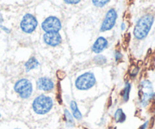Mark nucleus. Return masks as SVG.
I'll return each mask as SVG.
<instances>
[{"label":"nucleus","instance_id":"17","mask_svg":"<svg viewBox=\"0 0 155 129\" xmlns=\"http://www.w3.org/2000/svg\"><path fill=\"white\" fill-rule=\"evenodd\" d=\"M94 61H95V62L97 64V65H101L106 63L107 59H106V58L104 57V56H98L95 58Z\"/></svg>","mask_w":155,"mask_h":129},{"label":"nucleus","instance_id":"12","mask_svg":"<svg viewBox=\"0 0 155 129\" xmlns=\"http://www.w3.org/2000/svg\"><path fill=\"white\" fill-rule=\"evenodd\" d=\"M39 63L37 59L35 57H32L25 63V68L27 71H30L31 70L35 69L39 66Z\"/></svg>","mask_w":155,"mask_h":129},{"label":"nucleus","instance_id":"14","mask_svg":"<svg viewBox=\"0 0 155 129\" xmlns=\"http://www.w3.org/2000/svg\"><path fill=\"white\" fill-rule=\"evenodd\" d=\"M114 119L117 122L123 123L127 119V115L124 113L122 109H118L114 113Z\"/></svg>","mask_w":155,"mask_h":129},{"label":"nucleus","instance_id":"27","mask_svg":"<svg viewBox=\"0 0 155 129\" xmlns=\"http://www.w3.org/2000/svg\"><path fill=\"white\" fill-rule=\"evenodd\" d=\"M0 118H1V115H0Z\"/></svg>","mask_w":155,"mask_h":129},{"label":"nucleus","instance_id":"24","mask_svg":"<svg viewBox=\"0 0 155 129\" xmlns=\"http://www.w3.org/2000/svg\"><path fill=\"white\" fill-rule=\"evenodd\" d=\"M151 99L153 100V101H155V93H153L152 97H151Z\"/></svg>","mask_w":155,"mask_h":129},{"label":"nucleus","instance_id":"10","mask_svg":"<svg viewBox=\"0 0 155 129\" xmlns=\"http://www.w3.org/2000/svg\"><path fill=\"white\" fill-rule=\"evenodd\" d=\"M36 84L38 89L40 90L50 91L54 88V83L52 80L46 77H42L38 79Z\"/></svg>","mask_w":155,"mask_h":129},{"label":"nucleus","instance_id":"4","mask_svg":"<svg viewBox=\"0 0 155 129\" xmlns=\"http://www.w3.org/2000/svg\"><path fill=\"white\" fill-rule=\"evenodd\" d=\"M153 95V86L151 81L148 80H142L139 85V97L140 103L143 106L148 105Z\"/></svg>","mask_w":155,"mask_h":129},{"label":"nucleus","instance_id":"21","mask_svg":"<svg viewBox=\"0 0 155 129\" xmlns=\"http://www.w3.org/2000/svg\"><path fill=\"white\" fill-rule=\"evenodd\" d=\"M148 121H146L145 124H142V125L139 127V129H146L147 127H148Z\"/></svg>","mask_w":155,"mask_h":129},{"label":"nucleus","instance_id":"22","mask_svg":"<svg viewBox=\"0 0 155 129\" xmlns=\"http://www.w3.org/2000/svg\"><path fill=\"white\" fill-rule=\"evenodd\" d=\"M0 27H2V30H5L6 32H7V33H9V32H10V30H8V29H7L5 27H3V26H2V25H0Z\"/></svg>","mask_w":155,"mask_h":129},{"label":"nucleus","instance_id":"18","mask_svg":"<svg viewBox=\"0 0 155 129\" xmlns=\"http://www.w3.org/2000/svg\"><path fill=\"white\" fill-rule=\"evenodd\" d=\"M109 2V0H105V1H99V0H93L92 3L94 4V5L97 6V7H103V6L105 5L107 3Z\"/></svg>","mask_w":155,"mask_h":129},{"label":"nucleus","instance_id":"26","mask_svg":"<svg viewBox=\"0 0 155 129\" xmlns=\"http://www.w3.org/2000/svg\"><path fill=\"white\" fill-rule=\"evenodd\" d=\"M15 129H20V128H15Z\"/></svg>","mask_w":155,"mask_h":129},{"label":"nucleus","instance_id":"8","mask_svg":"<svg viewBox=\"0 0 155 129\" xmlns=\"http://www.w3.org/2000/svg\"><path fill=\"white\" fill-rule=\"evenodd\" d=\"M117 18V13L116 10L114 8L110 9L106 13L105 18L103 21L100 30L101 32H104L111 30L116 24Z\"/></svg>","mask_w":155,"mask_h":129},{"label":"nucleus","instance_id":"6","mask_svg":"<svg viewBox=\"0 0 155 129\" xmlns=\"http://www.w3.org/2000/svg\"><path fill=\"white\" fill-rule=\"evenodd\" d=\"M42 28L45 33H58L61 29V23L55 16H49L42 22Z\"/></svg>","mask_w":155,"mask_h":129},{"label":"nucleus","instance_id":"1","mask_svg":"<svg viewBox=\"0 0 155 129\" xmlns=\"http://www.w3.org/2000/svg\"><path fill=\"white\" fill-rule=\"evenodd\" d=\"M154 16L151 15H145L138 21L134 28L135 37L137 39H143L148 36L154 23Z\"/></svg>","mask_w":155,"mask_h":129},{"label":"nucleus","instance_id":"25","mask_svg":"<svg viewBox=\"0 0 155 129\" xmlns=\"http://www.w3.org/2000/svg\"><path fill=\"white\" fill-rule=\"evenodd\" d=\"M3 21V18H2V15L0 14V23H2Z\"/></svg>","mask_w":155,"mask_h":129},{"label":"nucleus","instance_id":"19","mask_svg":"<svg viewBox=\"0 0 155 129\" xmlns=\"http://www.w3.org/2000/svg\"><path fill=\"white\" fill-rule=\"evenodd\" d=\"M121 58H122V54L120 53V52L117 51L115 53V59H116V61L120 60V59H121Z\"/></svg>","mask_w":155,"mask_h":129},{"label":"nucleus","instance_id":"23","mask_svg":"<svg viewBox=\"0 0 155 129\" xmlns=\"http://www.w3.org/2000/svg\"><path fill=\"white\" fill-rule=\"evenodd\" d=\"M121 28H122V30H125L126 29V24L124 22L121 24Z\"/></svg>","mask_w":155,"mask_h":129},{"label":"nucleus","instance_id":"13","mask_svg":"<svg viewBox=\"0 0 155 129\" xmlns=\"http://www.w3.org/2000/svg\"><path fill=\"white\" fill-rule=\"evenodd\" d=\"M71 110H72L73 115L74 116V118L77 120L81 119L83 115H82V113L80 112V111L79 110L77 103H76L74 100H72V101L71 102Z\"/></svg>","mask_w":155,"mask_h":129},{"label":"nucleus","instance_id":"16","mask_svg":"<svg viewBox=\"0 0 155 129\" xmlns=\"http://www.w3.org/2000/svg\"><path fill=\"white\" fill-rule=\"evenodd\" d=\"M64 115L65 118H66L67 124L68 126H73L74 124V118H73V116L71 115V114L70 113L68 109H65L64 110Z\"/></svg>","mask_w":155,"mask_h":129},{"label":"nucleus","instance_id":"3","mask_svg":"<svg viewBox=\"0 0 155 129\" xmlns=\"http://www.w3.org/2000/svg\"><path fill=\"white\" fill-rule=\"evenodd\" d=\"M96 83L95 75L92 72H86L77 78L75 86L80 90H87L92 88Z\"/></svg>","mask_w":155,"mask_h":129},{"label":"nucleus","instance_id":"11","mask_svg":"<svg viewBox=\"0 0 155 129\" xmlns=\"http://www.w3.org/2000/svg\"><path fill=\"white\" fill-rule=\"evenodd\" d=\"M108 46V42L103 36H100L95 40L92 47V50L95 53H100L104 51Z\"/></svg>","mask_w":155,"mask_h":129},{"label":"nucleus","instance_id":"7","mask_svg":"<svg viewBox=\"0 0 155 129\" xmlns=\"http://www.w3.org/2000/svg\"><path fill=\"white\" fill-rule=\"evenodd\" d=\"M38 25L36 18L31 14H27L24 16L21 22V28L24 33H31L36 30Z\"/></svg>","mask_w":155,"mask_h":129},{"label":"nucleus","instance_id":"15","mask_svg":"<svg viewBox=\"0 0 155 129\" xmlns=\"http://www.w3.org/2000/svg\"><path fill=\"white\" fill-rule=\"evenodd\" d=\"M131 90V84L130 83H126L125 87H124V90L122 92V97L124 99V102H127L130 98V93Z\"/></svg>","mask_w":155,"mask_h":129},{"label":"nucleus","instance_id":"2","mask_svg":"<svg viewBox=\"0 0 155 129\" xmlns=\"http://www.w3.org/2000/svg\"><path fill=\"white\" fill-rule=\"evenodd\" d=\"M53 106V100L51 97L44 94L36 97L33 103V109L38 115H45L48 113Z\"/></svg>","mask_w":155,"mask_h":129},{"label":"nucleus","instance_id":"5","mask_svg":"<svg viewBox=\"0 0 155 129\" xmlns=\"http://www.w3.org/2000/svg\"><path fill=\"white\" fill-rule=\"evenodd\" d=\"M14 89L21 98L27 99L31 96L33 92V85L30 80L23 78L16 82Z\"/></svg>","mask_w":155,"mask_h":129},{"label":"nucleus","instance_id":"20","mask_svg":"<svg viewBox=\"0 0 155 129\" xmlns=\"http://www.w3.org/2000/svg\"><path fill=\"white\" fill-rule=\"evenodd\" d=\"M80 0H77V1H69V0H65L64 3H67V4H77V3L80 2Z\"/></svg>","mask_w":155,"mask_h":129},{"label":"nucleus","instance_id":"9","mask_svg":"<svg viewBox=\"0 0 155 129\" xmlns=\"http://www.w3.org/2000/svg\"><path fill=\"white\" fill-rule=\"evenodd\" d=\"M44 42L50 46H57L61 42L62 38L59 33H45L43 36Z\"/></svg>","mask_w":155,"mask_h":129}]
</instances>
